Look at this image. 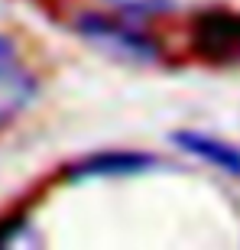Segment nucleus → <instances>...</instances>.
Returning <instances> with one entry per match:
<instances>
[{
  "mask_svg": "<svg viewBox=\"0 0 240 250\" xmlns=\"http://www.w3.org/2000/svg\"><path fill=\"white\" fill-rule=\"evenodd\" d=\"M192 49L211 65L240 62V13L208 10L198 13L192 26Z\"/></svg>",
  "mask_w": 240,
  "mask_h": 250,
  "instance_id": "1",
  "label": "nucleus"
},
{
  "mask_svg": "<svg viewBox=\"0 0 240 250\" xmlns=\"http://www.w3.org/2000/svg\"><path fill=\"white\" fill-rule=\"evenodd\" d=\"M78 33L84 39H91L98 49L120 56L127 62H153L159 56L156 42L149 36H143L140 29H133L130 23H120V20H107V17H84L78 23Z\"/></svg>",
  "mask_w": 240,
  "mask_h": 250,
  "instance_id": "2",
  "label": "nucleus"
},
{
  "mask_svg": "<svg viewBox=\"0 0 240 250\" xmlns=\"http://www.w3.org/2000/svg\"><path fill=\"white\" fill-rule=\"evenodd\" d=\"M162 169V159L149 153H130V149H111V153H94V156L78 159L75 166L65 169L68 182H91V179H127V176H143Z\"/></svg>",
  "mask_w": 240,
  "mask_h": 250,
  "instance_id": "3",
  "label": "nucleus"
},
{
  "mask_svg": "<svg viewBox=\"0 0 240 250\" xmlns=\"http://www.w3.org/2000/svg\"><path fill=\"white\" fill-rule=\"evenodd\" d=\"M36 94V78L20 59L13 39L0 33V124L13 121Z\"/></svg>",
  "mask_w": 240,
  "mask_h": 250,
  "instance_id": "4",
  "label": "nucleus"
},
{
  "mask_svg": "<svg viewBox=\"0 0 240 250\" xmlns=\"http://www.w3.org/2000/svg\"><path fill=\"white\" fill-rule=\"evenodd\" d=\"M172 140H176V146H182L185 153H192V156L211 163L214 169L240 179V146H234L227 140L208 137V133H198V130H179V133H172Z\"/></svg>",
  "mask_w": 240,
  "mask_h": 250,
  "instance_id": "5",
  "label": "nucleus"
},
{
  "mask_svg": "<svg viewBox=\"0 0 240 250\" xmlns=\"http://www.w3.org/2000/svg\"><path fill=\"white\" fill-rule=\"evenodd\" d=\"M23 231H29V224L23 218H10V221L0 224V247H10V244H29V237H20Z\"/></svg>",
  "mask_w": 240,
  "mask_h": 250,
  "instance_id": "6",
  "label": "nucleus"
}]
</instances>
